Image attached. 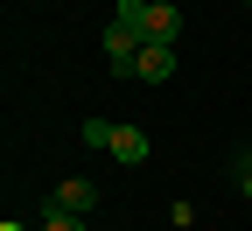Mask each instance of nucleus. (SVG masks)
Returning a JSON list of instances; mask_svg holds the SVG:
<instances>
[{"label":"nucleus","instance_id":"nucleus-6","mask_svg":"<svg viewBox=\"0 0 252 231\" xmlns=\"http://www.w3.org/2000/svg\"><path fill=\"white\" fill-rule=\"evenodd\" d=\"M77 133H84V147H105V154H112V133H119V126H112V119H84Z\"/></svg>","mask_w":252,"mask_h":231},{"label":"nucleus","instance_id":"nucleus-4","mask_svg":"<svg viewBox=\"0 0 252 231\" xmlns=\"http://www.w3.org/2000/svg\"><path fill=\"white\" fill-rule=\"evenodd\" d=\"M133 77H140V84H168V77H175V42H147L140 63H133Z\"/></svg>","mask_w":252,"mask_h":231},{"label":"nucleus","instance_id":"nucleus-7","mask_svg":"<svg viewBox=\"0 0 252 231\" xmlns=\"http://www.w3.org/2000/svg\"><path fill=\"white\" fill-rule=\"evenodd\" d=\"M35 231H84V217H70V210H49Z\"/></svg>","mask_w":252,"mask_h":231},{"label":"nucleus","instance_id":"nucleus-1","mask_svg":"<svg viewBox=\"0 0 252 231\" xmlns=\"http://www.w3.org/2000/svg\"><path fill=\"white\" fill-rule=\"evenodd\" d=\"M112 21L140 28L147 42H175V35H182V7H175V0H119V14H112Z\"/></svg>","mask_w":252,"mask_h":231},{"label":"nucleus","instance_id":"nucleus-8","mask_svg":"<svg viewBox=\"0 0 252 231\" xmlns=\"http://www.w3.org/2000/svg\"><path fill=\"white\" fill-rule=\"evenodd\" d=\"M238 189H245V203H252V154H238Z\"/></svg>","mask_w":252,"mask_h":231},{"label":"nucleus","instance_id":"nucleus-9","mask_svg":"<svg viewBox=\"0 0 252 231\" xmlns=\"http://www.w3.org/2000/svg\"><path fill=\"white\" fill-rule=\"evenodd\" d=\"M245 7H252V0H245Z\"/></svg>","mask_w":252,"mask_h":231},{"label":"nucleus","instance_id":"nucleus-5","mask_svg":"<svg viewBox=\"0 0 252 231\" xmlns=\"http://www.w3.org/2000/svg\"><path fill=\"white\" fill-rule=\"evenodd\" d=\"M112 154H119V161H126V168H140V161H147V154H154V140H147V133H140V126H119V133H112Z\"/></svg>","mask_w":252,"mask_h":231},{"label":"nucleus","instance_id":"nucleus-2","mask_svg":"<svg viewBox=\"0 0 252 231\" xmlns=\"http://www.w3.org/2000/svg\"><path fill=\"white\" fill-rule=\"evenodd\" d=\"M140 49H147V35H140V28H126V21H112V28H105V63H112L119 77H133Z\"/></svg>","mask_w":252,"mask_h":231},{"label":"nucleus","instance_id":"nucleus-3","mask_svg":"<svg viewBox=\"0 0 252 231\" xmlns=\"http://www.w3.org/2000/svg\"><path fill=\"white\" fill-rule=\"evenodd\" d=\"M49 210H70V217H91V210H98V182H91V175H70V182H56V196H49Z\"/></svg>","mask_w":252,"mask_h":231}]
</instances>
